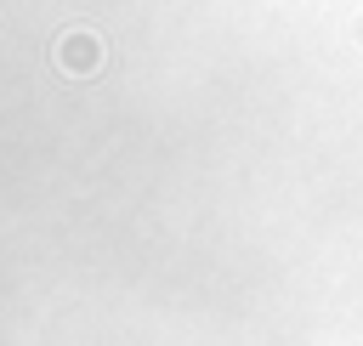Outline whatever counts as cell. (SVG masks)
I'll return each instance as SVG.
<instances>
[{"label":"cell","instance_id":"2","mask_svg":"<svg viewBox=\"0 0 363 346\" xmlns=\"http://www.w3.org/2000/svg\"><path fill=\"white\" fill-rule=\"evenodd\" d=\"M357 34H363V23H357Z\"/></svg>","mask_w":363,"mask_h":346},{"label":"cell","instance_id":"1","mask_svg":"<svg viewBox=\"0 0 363 346\" xmlns=\"http://www.w3.org/2000/svg\"><path fill=\"white\" fill-rule=\"evenodd\" d=\"M51 57H57V68H62L68 79H91V74L102 68V40H96L91 28H62L57 45H51Z\"/></svg>","mask_w":363,"mask_h":346}]
</instances>
